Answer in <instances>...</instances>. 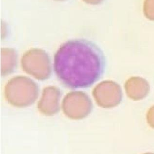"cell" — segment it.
Masks as SVG:
<instances>
[{
    "instance_id": "1",
    "label": "cell",
    "mask_w": 154,
    "mask_h": 154,
    "mask_svg": "<svg viewBox=\"0 0 154 154\" xmlns=\"http://www.w3.org/2000/svg\"><path fill=\"white\" fill-rule=\"evenodd\" d=\"M106 58L102 49L85 39L69 40L62 44L54 55L56 75L67 87H90L104 74Z\"/></svg>"
},
{
    "instance_id": "2",
    "label": "cell",
    "mask_w": 154,
    "mask_h": 154,
    "mask_svg": "<svg viewBox=\"0 0 154 154\" xmlns=\"http://www.w3.org/2000/svg\"><path fill=\"white\" fill-rule=\"evenodd\" d=\"M39 92L38 85L31 79L17 76L9 80L5 89L8 102L14 106L23 108L33 104Z\"/></svg>"
},
{
    "instance_id": "3",
    "label": "cell",
    "mask_w": 154,
    "mask_h": 154,
    "mask_svg": "<svg viewBox=\"0 0 154 154\" xmlns=\"http://www.w3.org/2000/svg\"><path fill=\"white\" fill-rule=\"evenodd\" d=\"M21 64L23 71L39 80H45L52 73L50 57L42 49H33L23 56Z\"/></svg>"
},
{
    "instance_id": "4",
    "label": "cell",
    "mask_w": 154,
    "mask_h": 154,
    "mask_svg": "<svg viewBox=\"0 0 154 154\" xmlns=\"http://www.w3.org/2000/svg\"><path fill=\"white\" fill-rule=\"evenodd\" d=\"M63 113L72 120L86 117L92 110L93 104L89 96L82 91H74L67 94L62 103Z\"/></svg>"
},
{
    "instance_id": "5",
    "label": "cell",
    "mask_w": 154,
    "mask_h": 154,
    "mask_svg": "<svg viewBox=\"0 0 154 154\" xmlns=\"http://www.w3.org/2000/svg\"><path fill=\"white\" fill-rule=\"evenodd\" d=\"M93 95L99 106L105 109L114 108L121 103L122 92L121 86L114 81L100 82L93 91Z\"/></svg>"
},
{
    "instance_id": "6",
    "label": "cell",
    "mask_w": 154,
    "mask_h": 154,
    "mask_svg": "<svg viewBox=\"0 0 154 154\" xmlns=\"http://www.w3.org/2000/svg\"><path fill=\"white\" fill-rule=\"evenodd\" d=\"M60 97L61 91L59 88L55 86L45 88L38 103V110L45 116H53L59 111Z\"/></svg>"
},
{
    "instance_id": "7",
    "label": "cell",
    "mask_w": 154,
    "mask_h": 154,
    "mask_svg": "<svg viewBox=\"0 0 154 154\" xmlns=\"http://www.w3.org/2000/svg\"><path fill=\"white\" fill-rule=\"evenodd\" d=\"M127 96L132 100H142L149 94L150 86L146 80L140 77H131L125 84Z\"/></svg>"
},
{
    "instance_id": "8",
    "label": "cell",
    "mask_w": 154,
    "mask_h": 154,
    "mask_svg": "<svg viewBox=\"0 0 154 154\" xmlns=\"http://www.w3.org/2000/svg\"><path fill=\"white\" fill-rule=\"evenodd\" d=\"M1 75L6 76L12 73L17 64V54L12 49H2Z\"/></svg>"
},
{
    "instance_id": "9",
    "label": "cell",
    "mask_w": 154,
    "mask_h": 154,
    "mask_svg": "<svg viewBox=\"0 0 154 154\" xmlns=\"http://www.w3.org/2000/svg\"><path fill=\"white\" fill-rule=\"evenodd\" d=\"M143 12L147 19L154 21V0L144 1Z\"/></svg>"
},
{
    "instance_id": "10",
    "label": "cell",
    "mask_w": 154,
    "mask_h": 154,
    "mask_svg": "<svg viewBox=\"0 0 154 154\" xmlns=\"http://www.w3.org/2000/svg\"><path fill=\"white\" fill-rule=\"evenodd\" d=\"M146 120L147 123L152 128L154 129V105L149 109L147 113Z\"/></svg>"
},
{
    "instance_id": "11",
    "label": "cell",
    "mask_w": 154,
    "mask_h": 154,
    "mask_svg": "<svg viewBox=\"0 0 154 154\" xmlns=\"http://www.w3.org/2000/svg\"><path fill=\"white\" fill-rule=\"evenodd\" d=\"M85 3L87 4L93 5H96L103 3L104 0H83Z\"/></svg>"
},
{
    "instance_id": "12",
    "label": "cell",
    "mask_w": 154,
    "mask_h": 154,
    "mask_svg": "<svg viewBox=\"0 0 154 154\" xmlns=\"http://www.w3.org/2000/svg\"><path fill=\"white\" fill-rule=\"evenodd\" d=\"M154 154V153H144V154Z\"/></svg>"
},
{
    "instance_id": "13",
    "label": "cell",
    "mask_w": 154,
    "mask_h": 154,
    "mask_svg": "<svg viewBox=\"0 0 154 154\" xmlns=\"http://www.w3.org/2000/svg\"><path fill=\"white\" fill-rule=\"evenodd\" d=\"M57 1H63V0H57Z\"/></svg>"
}]
</instances>
